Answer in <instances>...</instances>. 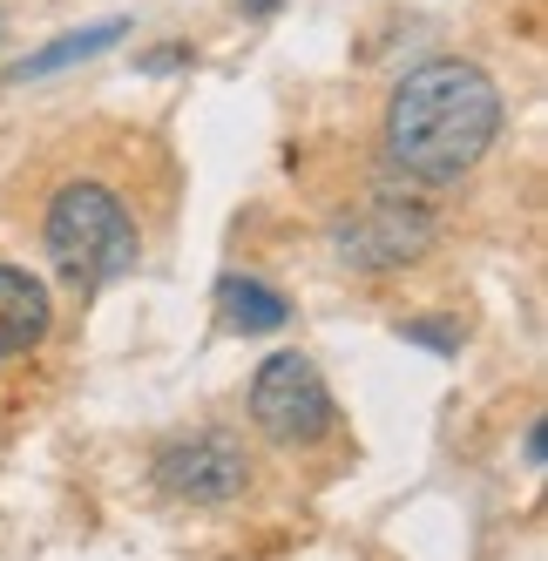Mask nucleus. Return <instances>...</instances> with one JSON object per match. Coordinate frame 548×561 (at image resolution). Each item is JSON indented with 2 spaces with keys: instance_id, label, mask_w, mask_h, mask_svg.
<instances>
[{
  "instance_id": "3",
  "label": "nucleus",
  "mask_w": 548,
  "mask_h": 561,
  "mask_svg": "<svg viewBox=\"0 0 548 561\" xmlns=\"http://www.w3.org/2000/svg\"><path fill=\"white\" fill-rule=\"evenodd\" d=\"M251 420L278 447H311L332 433V392L305 352H271L251 379Z\"/></svg>"
},
{
  "instance_id": "6",
  "label": "nucleus",
  "mask_w": 548,
  "mask_h": 561,
  "mask_svg": "<svg viewBox=\"0 0 548 561\" xmlns=\"http://www.w3.org/2000/svg\"><path fill=\"white\" fill-rule=\"evenodd\" d=\"M48 325H55L48 285L34 271H21V264H0V358L34 352V345L48 339Z\"/></svg>"
},
{
  "instance_id": "2",
  "label": "nucleus",
  "mask_w": 548,
  "mask_h": 561,
  "mask_svg": "<svg viewBox=\"0 0 548 561\" xmlns=\"http://www.w3.org/2000/svg\"><path fill=\"white\" fill-rule=\"evenodd\" d=\"M42 244H48V264L61 271V285H75V291H102L142 264V230H136L129 204L95 176H75L48 196Z\"/></svg>"
},
{
  "instance_id": "1",
  "label": "nucleus",
  "mask_w": 548,
  "mask_h": 561,
  "mask_svg": "<svg viewBox=\"0 0 548 561\" xmlns=\"http://www.w3.org/2000/svg\"><path fill=\"white\" fill-rule=\"evenodd\" d=\"M501 82L481 61H426L386 102V163L420 183H460L501 136Z\"/></svg>"
},
{
  "instance_id": "9",
  "label": "nucleus",
  "mask_w": 548,
  "mask_h": 561,
  "mask_svg": "<svg viewBox=\"0 0 548 561\" xmlns=\"http://www.w3.org/2000/svg\"><path fill=\"white\" fill-rule=\"evenodd\" d=\"M400 339L413 345H434V352H460V318H407Z\"/></svg>"
},
{
  "instance_id": "4",
  "label": "nucleus",
  "mask_w": 548,
  "mask_h": 561,
  "mask_svg": "<svg viewBox=\"0 0 548 561\" xmlns=\"http://www.w3.org/2000/svg\"><path fill=\"white\" fill-rule=\"evenodd\" d=\"M149 480L163 488L170 501H190V507H217L230 494H244L251 488V454H244V439L238 433H190V439H170L163 454H156Z\"/></svg>"
},
{
  "instance_id": "7",
  "label": "nucleus",
  "mask_w": 548,
  "mask_h": 561,
  "mask_svg": "<svg viewBox=\"0 0 548 561\" xmlns=\"http://www.w3.org/2000/svg\"><path fill=\"white\" fill-rule=\"evenodd\" d=\"M217 318H224L230 332H278L285 318H292V298L271 291L264 277L230 271V277H217Z\"/></svg>"
},
{
  "instance_id": "10",
  "label": "nucleus",
  "mask_w": 548,
  "mask_h": 561,
  "mask_svg": "<svg viewBox=\"0 0 548 561\" xmlns=\"http://www.w3.org/2000/svg\"><path fill=\"white\" fill-rule=\"evenodd\" d=\"M238 8H244V14H258V21H264V14H278V8H285V0H238Z\"/></svg>"
},
{
  "instance_id": "5",
  "label": "nucleus",
  "mask_w": 548,
  "mask_h": 561,
  "mask_svg": "<svg viewBox=\"0 0 548 561\" xmlns=\"http://www.w3.org/2000/svg\"><path fill=\"white\" fill-rule=\"evenodd\" d=\"M426 244H434V210L413 204V196H373L366 210L339 217V230H332V251L352 271H400Z\"/></svg>"
},
{
  "instance_id": "8",
  "label": "nucleus",
  "mask_w": 548,
  "mask_h": 561,
  "mask_svg": "<svg viewBox=\"0 0 548 561\" xmlns=\"http://www.w3.org/2000/svg\"><path fill=\"white\" fill-rule=\"evenodd\" d=\"M129 34V21H95V27H75V34H61V42H48L42 55H21L8 75L14 82H34V75H55V68H75V61H89V55H102V48H115Z\"/></svg>"
}]
</instances>
